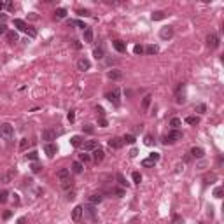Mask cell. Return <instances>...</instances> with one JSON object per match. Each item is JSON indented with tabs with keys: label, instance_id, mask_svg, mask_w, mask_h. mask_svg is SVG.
<instances>
[{
	"label": "cell",
	"instance_id": "1",
	"mask_svg": "<svg viewBox=\"0 0 224 224\" xmlns=\"http://www.w3.org/2000/svg\"><path fill=\"white\" fill-rule=\"evenodd\" d=\"M14 26H16L18 30L28 33L32 39H35V37H37V30H35V28H32V26H28V25H26V21L20 20V18H16V20H14Z\"/></svg>",
	"mask_w": 224,
	"mask_h": 224
},
{
	"label": "cell",
	"instance_id": "2",
	"mask_svg": "<svg viewBox=\"0 0 224 224\" xmlns=\"http://www.w3.org/2000/svg\"><path fill=\"white\" fill-rule=\"evenodd\" d=\"M105 98H107L114 107H119V105H121V89H119V88H114L112 91H109L105 95Z\"/></svg>",
	"mask_w": 224,
	"mask_h": 224
},
{
	"label": "cell",
	"instance_id": "3",
	"mask_svg": "<svg viewBox=\"0 0 224 224\" xmlns=\"http://www.w3.org/2000/svg\"><path fill=\"white\" fill-rule=\"evenodd\" d=\"M177 140H182V132H180V130H172L168 135H165L163 144L168 145V144H175Z\"/></svg>",
	"mask_w": 224,
	"mask_h": 224
},
{
	"label": "cell",
	"instance_id": "4",
	"mask_svg": "<svg viewBox=\"0 0 224 224\" xmlns=\"http://www.w3.org/2000/svg\"><path fill=\"white\" fill-rule=\"evenodd\" d=\"M12 135H14V128L11 126L9 123H2L0 124V137L5 138V140H11Z\"/></svg>",
	"mask_w": 224,
	"mask_h": 224
},
{
	"label": "cell",
	"instance_id": "5",
	"mask_svg": "<svg viewBox=\"0 0 224 224\" xmlns=\"http://www.w3.org/2000/svg\"><path fill=\"white\" fill-rule=\"evenodd\" d=\"M82 214L86 219H89V221H96L98 219V215H96V208H95V205H84L82 207Z\"/></svg>",
	"mask_w": 224,
	"mask_h": 224
},
{
	"label": "cell",
	"instance_id": "6",
	"mask_svg": "<svg viewBox=\"0 0 224 224\" xmlns=\"http://www.w3.org/2000/svg\"><path fill=\"white\" fill-rule=\"evenodd\" d=\"M159 161V154L158 153H151L149 154V158H145L142 161V166H154V165Z\"/></svg>",
	"mask_w": 224,
	"mask_h": 224
},
{
	"label": "cell",
	"instance_id": "7",
	"mask_svg": "<svg viewBox=\"0 0 224 224\" xmlns=\"http://www.w3.org/2000/svg\"><path fill=\"white\" fill-rule=\"evenodd\" d=\"M91 68V61L88 60V58H79L77 60V70H81V72H86V70H89Z\"/></svg>",
	"mask_w": 224,
	"mask_h": 224
},
{
	"label": "cell",
	"instance_id": "8",
	"mask_svg": "<svg viewBox=\"0 0 224 224\" xmlns=\"http://www.w3.org/2000/svg\"><path fill=\"white\" fill-rule=\"evenodd\" d=\"M159 37L163 39V41H168V39H172L173 37V26H163L161 30H159Z\"/></svg>",
	"mask_w": 224,
	"mask_h": 224
},
{
	"label": "cell",
	"instance_id": "9",
	"mask_svg": "<svg viewBox=\"0 0 224 224\" xmlns=\"http://www.w3.org/2000/svg\"><path fill=\"white\" fill-rule=\"evenodd\" d=\"M207 46H208L210 49L219 47V37H217L215 33H208V35H207Z\"/></svg>",
	"mask_w": 224,
	"mask_h": 224
},
{
	"label": "cell",
	"instance_id": "10",
	"mask_svg": "<svg viewBox=\"0 0 224 224\" xmlns=\"http://www.w3.org/2000/svg\"><path fill=\"white\" fill-rule=\"evenodd\" d=\"M44 153L47 154V158H54V154L58 153V147H56V144H44Z\"/></svg>",
	"mask_w": 224,
	"mask_h": 224
},
{
	"label": "cell",
	"instance_id": "11",
	"mask_svg": "<svg viewBox=\"0 0 224 224\" xmlns=\"http://www.w3.org/2000/svg\"><path fill=\"white\" fill-rule=\"evenodd\" d=\"M42 140H46V144L56 140V132H54V130H51V128L44 130V132H42Z\"/></svg>",
	"mask_w": 224,
	"mask_h": 224
},
{
	"label": "cell",
	"instance_id": "12",
	"mask_svg": "<svg viewBox=\"0 0 224 224\" xmlns=\"http://www.w3.org/2000/svg\"><path fill=\"white\" fill-rule=\"evenodd\" d=\"M100 145H98V142L96 140H86V142L81 145L82 151H95V149H98Z\"/></svg>",
	"mask_w": 224,
	"mask_h": 224
},
{
	"label": "cell",
	"instance_id": "13",
	"mask_svg": "<svg viewBox=\"0 0 224 224\" xmlns=\"http://www.w3.org/2000/svg\"><path fill=\"white\" fill-rule=\"evenodd\" d=\"M14 175H16V170L14 168H9L7 172H4V175H2V182L4 184H9L12 179H14Z\"/></svg>",
	"mask_w": 224,
	"mask_h": 224
},
{
	"label": "cell",
	"instance_id": "14",
	"mask_svg": "<svg viewBox=\"0 0 224 224\" xmlns=\"http://www.w3.org/2000/svg\"><path fill=\"white\" fill-rule=\"evenodd\" d=\"M103 158H105L103 149H100V147H98V149H95V151H93V161H95V163H102Z\"/></svg>",
	"mask_w": 224,
	"mask_h": 224
},
{
	"label": "cell",
	"instance_id": "15",
	"mask_svg": "<svg viewBox=\"0 0 224 224\" xmlns=\"http://www.w3.org/2000/svg\"><path fill=\"white\" fill-rule=\"evenodd\" d=\"M81 217H82V207H81V205H77V207L72 210V221H74V222H79Z\"/></svg>",
	"mask_w": 224,
	"mask_h": 224
},
{
	"label": "cell",
	"instance_id": "16",
	"mask_svg": "<svg viewBox=\"0 0 224 224\" xmlns=\"http://www.w3.org/2000/svg\"><path fill=\"white\" fill-rule=\"evenodd\" d=\"M109 147H110V149H121L123 147V138H119V137L110 138V140H109Z\"/></svg>",
	"mask_w": 224,
	"mask_h": 224
},
{
	"label": "cell",
	"instance_id": "17",
	"mask_svg": "<svg viewBox=\"0 0 224 224\" xmlns=\"http://www.w3.org/2000/svg\"><path fill=\"white\" fill-rule=\"evenodd\" d=\"M56 177L60 179L61 182H63V180H68V179H70V170H68V168H61V170H58Z\"/></svg>",
	"mask_w": 224,
	"mask_h": 224
},
{
	"label": "cell",
	"instance_id": "18",
	"mask_svg": "<svg viewBox=\"0 0 224 224\" xmlns=\"http://www.w3.org/2000/svg\"><path fill=\"white\" fill-rule=\"evenodd\" d=\"M107 77L112 79V81H119V79H123V72L121 70H109L107 72Z\"/></svg>",
	"mask_w": 224,
	"mask_h": 224
},
{
	"label": "cell",
	"instance_id": "19",
	"mask_svg": "<svg viewBox=\"0 0 224 224\" xmlns=\"http://www.w3.org/2000/svg\"><path fill=\"white\" fill-rule=\"evenodd\" d=\"M5 37H7V42H11V44H14V42H18V32L14 30H7V33H5Z\"/></svg>",
	"mask_w": 224,
	"mask_h": 224
},
{
	"label": "cell",
	"instance_id": "20",
	"mask_svg": "<svg viewBox=\"0 0 224 224\" xmlns=\"http://www.w3.org/2000/svg\"><path fill=\"white\" fill-rule=\"evenodd\" d=\"M112 46H114V49H116L117 53H126V44H124L123 41H114Z\"/></svg>",
	"mask_w": 224,
	"mask_h": 224
},
{
	"label": "cell",
	"instance_id": "21",
	"mask_svg": "<svg viewBox=\"0 0 224 224\" xmlns=\"http://www.w3.org/2000/svg\"><path fill=\"white\" fill-rule=\"evenodd\" d=\"M70 144L74 145V147H81L82 144H84V138H82L81 135H74L70 138Z\"/></svg>",
	"mask_w": 224,
	"mask_h": 224
},
{
	"label": "cell",
	"instance_id": "22",
	"mask_svg": "<svg viewBox=\"0 0 224 224\" xmlns=\"http://www.w3.org/2000/svg\"><path fill=\"white\" fill-rule=\"evenodd\" d=\"M82 37H84V42H88V44H89V42H93V37H95V35H93V30L89 28V26L82 32Z\"/></svg>",
	"mask_w": 224,
	"mask_h": 224
},
{
	"label": "cell",
	"instance_id": "23",
	"mask_svg": "<svg viewBox=\"0 0 224 224\" xmlns=\"http://www.w3.org/2000/svg\"><path fill=\"white\" fill-rule=\"evenodd\" d=\"M103 198H102V194H89V198H88V201H89V205H98L100 201H102Z\"/></svg>",
	"mask_w": 224,
	"mask_h": 224
},
{
	"label": "cell",
	"instance_id": "24",
	"mask_svg": "<svg viewBox=\"0 0 224 224\" xmlns=\"http://www.w3.org/2000/svg\"><path fill=\"white\" fill-rule=\"evenodd\" d=\"M189 154H191L193 158H203V156H205V151L201 149V147H193Z\"/></svg>",
	"mask_w": 224,
	"mask_h": 224
},
{
	"label": "cell",
	"instance_id": "25",
	"mask_svg": "<svg viewBox=\"0 0 224 224\" xmlns=\"http://www.w3.org/2000/svg\"><path fill=\"white\" fill-rule=\"evenodd\" d=\"M93 56H95L96 60H102L103 56H105V51H103L102 46H98V47H95V49H93Z\"/></svg>",
	"mask_w": 224,
	"mask_h": 224
},
{
	"label": "cell",
	"instance_id": "26",
	"mask_svg": "<svg viewBox=\"0 0 224 224\" xmlns=\"http://www.w3.org/2000/svg\"><path fill=\"white\" fill-rule=\"evenodd\" d=\"M54 18H56V20H63V18H67V9L58 7V9L54 11Z\"/></svg>",
	"mask_w": 224,
	"mask_h": 224
},
{
	"label": "cell",
	"instance_id": "27",
	"mask_svg": "<svg viewBox=\"0 0 224 224\" xmlns=\"http://www.w3.org/2000/svg\"><path fill=\"white\" fill-rule=\"evenodd\" d=\"M82 170H84V166H82L81 161H74L72 163V172L74 173H82Z\"/></svg>",
	"mask_w": 224,
	"mask_h": 224
},
{
	"label": "cell",
	"instance_id": "28",
	"mask_svg": "<svg viewBox=\"0 0 224 224\" xmlns=\"http://www.w3.org/2000/svg\"><path fill=\"white\" fill-rule=\"evenodd\" d=\"M116 179H117V182H119V186H121V187H128V186H130V182L124 179V175H123V173H117V175H116Z\"/></svg>",
	"mask_w": 224,
	"mask_h": 224
},
{
	"label": "cell",
	"instance_id": "29",
	"mask_svg": "<svg viewBox=\"0 0 224 224\" xmlns=\"http://www.w3.org/2000/svg\"><path fill=\"white\" fill-rule=\"evenodd\" d=\"M151 100H153V96H151V95H145V96H144V100H142V109H144V110H147V109H149Z\"/></svg>",
	"mask_w": 224,
	"mask_h": 224
},
{
	"label": "cell",
	"instance_id": "30",
	"mask_svg": "<svg viewBox=\"0 0 224 224\" xmlns=\"http://www.w3.org/2000/svg\"><path fill=\"white\" fill-rule=\"evenodd\" d=\"M151 18H153V21H159L165 18V12L163 11H154L153 14H151Z\"/></svg>",
	"mask_w": 224,
	"mask_h": 224
},
{
	"label": "cell",
	"instance_id": "31",
	"mask_svg": "<svg viewBox=\"0 0 224 224\" xmlns=\"http://www.w3.org/2000/svg\"><path fill=\"white\" fill-rule=\"evenodd\" d=\"M180 124H182V121H180L179 117H172V119H170V126H172V130H179Z\"/></svg>",
	"mask_w": 224,
	"mask_h": 224
},
{
	"label": "cell",
	"instance_id": "32",
	"mask_svg": "<svg viewBox=\"0 0 224 224\" xmlns=\"http://www.w3.org/2000/svg\"><path fill=\"white\" fill-rule=\"evenodd\" d=\"M158 51H159V49H158V46H154V44H151V46H147V47L144 49V53H147V54H156Z\"/></svg>",
	"mask_w": 224,
	"mask_h": 224
},
{
	"label": "cell",
	"instance_id": "33",
	"mask_svg": "<svg viewBox=\"0 0 224 224\" xmlns=\"http://www.w3.org/2000/svg\"><path fill=\"white\" fill-rule=\"evenodd\" d=\"M135 142H137L135 135H124L123 137V144H135Z\"/></svg>",
	"mask_w": 224,
	"mask_h": 224
},
{
	"label": "cell",
	"instance_id": "34",
	"mask_svg": "<svg viewBox=\"0 0 224 224\" xmlns=\"http://www.w3.org/2000/svg\"><path fill=\"white\" fill-rule=\"evenodd\" d=\"M186 123H187V124H198V123H200V117H198V116H187V117H186Z\"/></svg>",
	"mask_w": 224,
	"mask_h": 224
},
{
	"label": "cell",
	"instance_id": "35",
	"mask_svg": "<svg viewBox=\"0 0 224 224\" xmlns=\"http://www.w3.org/2000/svg\"><path fill=\"white\" fill-rule=\"evenodd\" d=\"M26 159H30V161H37V159H39V153H37V151H30V153L26 154Z\"/></svg>",
	"mask_w": 224,
	"mask_h": 224
},
{
	"label": "cell",
	"instance_id": "36",
	"mask_svg": "<svg viewBox=\"0 0 224 224\" xmlns=\"http://www.w3.org/2000/svg\"><path fill=\"white\" fill-rule=\"evenodd\" d=\"M132 179H133V184H140V182H142V175H140L138 172H133Z\"/></svg>",
	"mask_w": 224,
	"mask_h": 224
},
{
	"label": "cell",
	"instance_id": "37",
	"mask_svg": "<svg viewBox=\"0 0 224 224\" xmlns=\"http://www.w3.org/2000/svg\"><path fill=\"white\" fill-rule=\"evenodd\" d=\"M61 187H63V189H67V191H68V189H72V187H74L72 179H68V180H63V182H61Z\"/></svg>",
	"mask_w": 224,
	"mask_h": 224
},
{
	"label": "cell",
	"instance_id": "38",
	"mask_svg": "<svg viewBox=\"0 0 224 224\" xmlns=\"http://www.w3.org/2000/svg\"><path fill=\"white\" fill-rule=\"evenodd\" d=\"M28 145H30V140H28V138H21V142H20V149H21V151L28 149Z\"/></svg>",
	"mask_w": 224,
	"mask_h": 224
},
{
	"label": "cell",
	"instance_id": "39",
	"mask_svg": "<svg viewBox=\"0 0 224 224\" xmlns=\"http://www.w3.org/2000/svg\"><path fill=\"white\" fill-rule=\"evenodd\" d=\"M89 159H91V156H89V154H86V153L79 154V161H81V163H88Z\"/></svg>",
	"mask_w": 224,
	"mask_h": 224
},
{
	"label": "cell",
	"instance_id": "40",
	"mask_svg": "<svg viewBox=\"0 0 224 224\" xmlns=\"http://www.w3.org/2000/svg\"><path fill=\"white\" fill-rule=\"evenodd\" d=\"M68 25H75V26H79V28H82V32H84V30H86V28H88V26H86V25H84L82 21H79V20H75V21H70Z\"/></svg>",
	"mask_w": 224,
	"mask_h": 224
},
{
	"label": "cell",
	"instance_id": "41",
	"mask_svg": "<svg viewBox=\"0 0 224 224\" xmlns=\"http://www.w3.org/2000/svg\"><path fill=\"white\" fill-rule=\"evenodd\" d=\"M172 224H184V219L180 217V215L173 214V217H172Z\"/></svg>",
	"mask_w": 224,
	"mask_h": 224
},
{
	"label": "cell",
	"instance_id": "42",
	"mask_svg": "<svg viewBox=\"0 0 224 224\" xmlns=\"http://www.w3.org/2000/svg\"><path fill=\"white\" fill-rule=\"evenodd\" d=\"M194 110L200 112V114H205V110H207V105H205V103H198V105L194 107Z\"/></svg>",
	"mask_w": 224,
	"mask_h": 224
},
{
	"label": "cell",
	"instance_id": "43",
	"mask_svg": "<svg viewBox=\"0 0 224 224\" xmlns=\"http://www.w3.org/2000/svg\"><path fill=\"white\" fill-rule=\"evenodd\" d=\"M222 193H224V189L221 187V186H217V187L214 189V196H215V198H222Z\"/></svg>",
	"mask_w": 224,
	"mask_h": 224
},
{
	"label": "cell",
	"instance_id": "44",
	"mask_svg": "<svg viewBox=\"0 0 224 224\" xmlns=\"http://www.w3.org/2000/svg\"><path fill=\"white\" fill-rule=\"evenodd\" d=\"M144 142H145V145H153V144H154V138H153V135H145V138H144Z\"/></svg>",
	"mask_w": 224,
	"mask_h": 224
},
{
	"label": "cell",
	"instance_id": "45",
	"mask_svg": "<svg viewBox=\"0 0 224 224\" xmlns=\"http://www.w3.org/2000/svg\"><path fill=\"white\" fill-rule=\"evenodd\" d=\"M77 14H79V16H84V18H86V16H91V12L88 9H77Z\"/></svg>",
	"mask_w": 224,
	"mask_h": 224
},
{
	"label": "cell",
	"instance_id": "46",
	"mask_svg": "<svg viewBox=\"0 0 224 224\" xmlns=\"http://www.w3.org/2000/svg\"><path fill=\"white\" fill-rule=\"evenodd\" d=\"M133 53H135V54H144V47L140 44H137V46L133 47Z\"/></svg>",
	"mask_w": 224,
	"mask_h": 224
},
{
	"label": "cell",
	"instance_id": "47",
	"mask_svg": "<svg viewBox=\"0 0 224 224\" xmlns=\"http://www.w3.org/2000/svg\"><path fill=\"white\" fill-rule=\"evenodd\" d=\"M7 196H9L7 191H2V193H0V203H5V201H7Z\"/></svg>",
	"mask_w": 224,
	"mask_h": 224
},
{
	"label": "cell",
	"instance_id": "48",
	"mask_svg": "<svg viewBox=\"0 0 224 224\" xmlns=\"http://www.w3.org/2000/svg\"><path fill=\"white\" fill-rule=\"evenodd\" d=\"M32 172H33V173H39V172H41V165L33 161V165H32Z\"/></svg>",
	"mask_w": 224,
	"mask_h": 224
},
{
	"label": "cell",
	"instance_id": "49",
	"mask_svg": "<svg viewBox=\"0 0 224 224\" xmlns=\"http://www.w3.org/2000/svg\"><path fill=\"white\" fill-rule=\"evenodd\" d=\"M109 123H107V119L105 117H98V126H102V128H105Z\"/></svg>",
	"mask_w": 224,
	"mask_h": 224
},
{
	"label": "cell",
	"instance_id": "50",
	"mask_svg": "<svg viewBox=\"0 0 224 224\" xmlns=\"http://www.w3.org/2000/svg\"><path fill=\"white\" fill-rule=\"evenodd\" d=\"M67 119H68L70 123L75 121V114H74V110H68V114H67Z\"/></svg>",
	"mask_w": 224,
	"mask_h": 224
},
{
	"label": "cell",
	"instance_id": "51",
	"mask_svg": "<svg viewBox=\"0 0 224 224\" xmlns=\"http://www.w3.org/2000/svg\"><path fill=\"white\" fill-rule=\"evenodd\" d=\"M72 46H74V49H81L82 47V44L79 41H72Z\"/></svg>",
	"mask_w": 224,
	"mask_h": 224
},
{
	"label": "cell",
	"instance_id": "52",
	"mask_svg": "<svg viewBox=\"0 0 224 224\" xmlns=\"http://www.w3.org/2000/svg\"><path fill=\"white\" fill-rule=\"evenodd\" d=\"M84 132H86V133H93V132H95V128H93L91 124H86V126H84Z\"/></svg>",
	"mask_w": 224,
	"mask_h": 224
},
{
	"label": "cell",
	"instance_id": "53",
	"mask_svg": "<svg viewBox=\"0 0 224 224\" xmlns=\"http://www.w3.org/2000/svg\"><path fill=\"white\" fill-rule=\"evenodd\" d=\"M11 215H12V212H11V210H5V212H4V215H2V217H4V219L7 221V219H11Z\"/></svg>",
	"mask_w": 224,
	"mask_h": 224
},
{
	"label": "cell",
	"instance_id": "54",
	"mask_svg": "<svg viewBox=\"0 0 224 224\" xmlns=\"http://www.w3.org/2000/svg\"><path fill=\"white\" fill-rule=\"evenodd\" d=\"M175 102H177V103H184V102H186V98H184L182 95H177V100H175Z\"/></svg>",
	"mask_w": 224,
	"mask_h": 224
},
{
	"label": "cell",
	"instance_id": "55",
	"mask_svg": "<svg viewBox=\"0 0 224 224\" xmlns=\"http://www.w3.org/2000/svg\"><path fill=\"white\" fill-rule=\"evenodd\" d=\"M2 33H7V26H5L4 23L0 25V35H2Z\"/></svg>",
	"mask_w": 224,
	"mask_h": 224
},
{
	"label": "cell",
	"instance_id": "56",
	"mask_svg": "<svg viewBox=\"0 0 224 224\" xmlns=\"http://www.w3.org/2000/svg\"><path fill=\"white\" fill-rule=\"evenodd\" d=\"M67 200H75V193H74V191H70V193L67 194Z\"/></svg>",
	"mask_w": 224,
	"mask_h": 224
},
{
	"label": "cell",
	"instance_id": "57",
	"mask_svg": "<svg viewBox=\"0 0 224 224\" xmlns=\"http://www.w3.org/2000/svg\"><path fill=\"white\" fill-rule=\"evenodd\" d=\"M16 224H26V217H20V219L16 221Z\"/></svg>",
	"mask_w": 224,
	"mask_h": 224
},
{
	"label": "cell",
	"instance_id": "58",
	"mask_svg": "<svg viewBox=\"0 0 224 224\" xmlns=\"http://www.w3.org/2000/svg\"><path fill=\"white\" fill-rule=\"evenodd\" d=\"M96 112L100 114V117H103V114H105V110H103L102 107H96Z\"/></svg>",
	"mask_w": 224,
	"mask_h": 224
},
{
	"label": "cell",
	"instance_id": "59",
	"mask_svg": "<svg viewBox=\"0 0 224 224\" xmlns=\"http://www.w3.org/2000/svg\"><path fill=\"white\" fill-rule=\"evenodd\" d=\"M137 154H138V151H137V149H132V151H130V156H132V158H135Z\"/></svg>",
	"mask_w": 224,
	"mask_h": 224
},
{
	"label": "cell",
	"instance_id": "60",
	"mask_svg": "<svg viewBox=\"0 0 224 224\" xmlns=\"http://www.w3.org/2000/svg\"><path fill=\"white\" fill-rule=\"evenodd\" d=\"M5 7H7L9 11H14V4H11V2H9V4H5Z\"/></svg>",
	"mask_w": 224,
	"mask_h": 224
},
{
	"label": "cell",
	"instance_id": "61",
	"mask_svg": "<svg viewBox=\"0 0 224 224\" xmlns=\"http://www.w3.org/2000/svg\"><path fill=\"white\" fill-rule=\"evenodd\" d=\"M4 7H5V4H4V2H0V11L4 9Z\"/></svg>",
	"mask_w": 224,
	"mask_h": 224
}]
</instances>
